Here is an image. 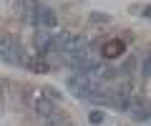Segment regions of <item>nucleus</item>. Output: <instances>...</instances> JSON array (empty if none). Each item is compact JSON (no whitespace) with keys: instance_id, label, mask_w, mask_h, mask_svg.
Wrapping results in <instances>:
<instances>
[{"instance_id":"obj_1","label":"nucleus","mask_w":151,"mask_h":126,"mask_svg":"<svg viewBox=\"0 0 151 126\" xmlns=\"http://www.w3.org/2000/svg\"><path fill=\"white\" fill-rule=\"evenodd\" d=\"M93 88V81H91V73H73L68 78V91L78 99H88V93Z\"/></svg>"},{"instance_id":"obj_2","label":"nucleus","mask_w":151,"mask_h":126,"mask_svg":"<svg viewBox=\"0 0 151 126\" xmlns=\"http://www.w3.org/2000/svg\"><path fill=\"white\" fill-rule=\"evenodd\" d=\"M108 104L113 106V109H119V111H129V104H131V93H129V88H124V86H119L116 91H111V101Z\"/></svg>"},{"instance_id":"obj_3","label":"nucleus","mask_w":151,"mask_h":126,"mask_svg":"<svg viewBox=\"0 0 151 126\" xmlns=\"http://www.w3.org/2000/svg\"><path fill=\"white\" fill-rule=\"evenodd\" d=\"M33 43H35L38 55H45L48 50H53V35H48L43 28H38V30H35V38H33Z\"/></svg>"},{"instance_id":"obj_4","label":"nucleus","mask_w":151,"mask_h":126,"mask_svg":"<svg viewBox=\"0 0 151 126\" xmlns=\"http://www.w3.org/2000/svg\"><path fill=\"white\" fill-rule=\"evenodd\" d=\"M86 101H93V104H108V101H111V91H108L103 83H93V88H91V93H88Z\"/></svg>"},{"instance_id":"obj_5","label":"nucleus","mask_w":151,"mask_h":126,"mask_svg":"<svg viewBox=\"0 0 151 126\" xmlns=\"http://www.w3.org/2000/svg\"><path fill=\"white\" fill-rule=\"evenodd\" d=\"M58 25V20H55V13L50 10V8L40 5V13H38V28H43V30H50V28Z\"/></svg>"},{"instance_id":"obj_6","label":"nucleus","mask_w":151,"mask_h":126,"mask_svg":"<svg viewBox=\"0 0 151 126\" xmlns=\"http://www.w3.org/2000/svg\"><path fill=\"white\" fill-rule=\"evenodd\" d=\"M35 114L40 116V119H48V116H53L55 114V106H53V101L50 99H45V93L40 96V99L35 101Z\"/></svg>"},{"instance_id":"obj_7","label":"nucleus","mask_w":151,"mask_h":126,"mask_svg":"<svg viewBox=\"0 0 151 126\" xmlns=\"http://www.w3.org/2000/svg\"><path fill=\"white\" fill-rule=\"evenodd\" d=\"M38 13H40L38 0H25V20H28V25H33L35 30H38Z\"/></svg>"},{"instance_id":"obj_8","label":"nucleus","mask_w":151,"mask_h":126,"mask_svg":"<svg viewBox=\"0 0 151 126\" xmlns=\"http://www.w3.org/2000/svg\"><path fill=\"white\" fill-rule=\"evenodd\" d=\"M126 50V45L121 43V40H113V43H108V48H103V53H106V58H116V55H121Z\"/></svg>"},{"instance_id":"obj_9","label":"nucleus","mask_w":151,"mask_h":126,"mask_svg":"<svg viewBox=\"0 0 151 126\" xmlns=\"http://www.w3.org/2000/svg\"><path fill=\"white\" fill-rule=\"evenodd\" d=\"M28 68L35 71V73H48V71H50V66L45 63L43 58H30V66H28Z\"/></svg>"},{"instance_id":"obj_10","label":"nucleus","mask_w":151,"mask_h":126,"mask_svg":"<svg viewBox=\"0 0 151 126\" xmlns=\"http://www.w3.org/2000/svg\"><path fill=\"white\" fill-rule=\"evenodd\" d=\"M43 126H65V116L63 114H53L48 119H43Z\"/></svg>"},{"instance_id":"obj_11","label":"nucleus","mask_w":151,"mask_h":126,"mask_svg":"<svg viewBox=\"0 0 151 126\" xmlns=\"http://www.w3.org/2000/svg\"><path fill=\"white\" fill-rule=\"evenodd\" d=\"M88 20L91 23H111V15H108V13H91Z\"/></svg>"},{"instance_id":"obj_12","label":"nucleus","mask_w":151,"mask_h":126,"mask_svg":"<svg viewBox=\"0 0 151 126\" xmlns=\"http://www.w3.org/2000/svg\"><path fill=\"white\" fill-rule=\"evenodd\" d=\"M103 119H106V116H103L101 111H93V114L88 116V121H91V124H103Z\"/></svg>"},{"instance_id":"obj_13","label":"nucleus","mask_w":151,"mask_h":126,"mask_svg":"<svg viewBox=\"0 0 151 126\" xmlns=\"http://www.w3.org/2000/svg\"><path fill=\"white\" fill-rule=\"evenodd\" d=\"M141 71H144V76H151V53L144 58V66H141Z\"/></svg>"},{"instance_id":"obj_14","label":"nucleus","mask_w":151,"mask_h":126,"mask_svg":"<svg viewBox=\"0 0 151 126\" xmlns=\"http://www.w3.org/2000/svg\"><path fill=\"white\" fill-rule=\"evenodd\" d=\"M45 93H48L50 99H55V101H58V99H60V93H58V91H53V88H45Z\"/></svg>"},{"instance_id":"obj_15","label":"nucleus","mask_w":151,"mask_h":126,"mask_svg":"<svg viewBox=\"0 0 151 126\" xmlns=\"http://www.w3.org/2000/svg\"><path fill=\"white\" fill-rule=\"evenodd\" d=\"M141 15H144V18H151V5L144 8V10H141Z\"/></svg>"}]
</instances>
